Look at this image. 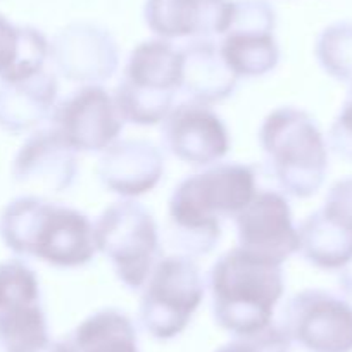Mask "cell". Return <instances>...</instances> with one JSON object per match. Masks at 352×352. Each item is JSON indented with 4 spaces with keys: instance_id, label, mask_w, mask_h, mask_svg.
Listing matches in <instances>:
<instances>
[{
    "instance_id": "6da1fadb",
    "label": "cell",
    "mask_w": 352,
    "mask_h": 352,
    "mask_svg": "<svg viewBox=\"0 0 352 352\" xmlns=\"http://www.w3.org/2000/svg\"><path fill=\"white\" fill-rule=\"evenodd\" d=\"M0 239L18 256L60 268L83 266L97 250L96 230L87 216L32 195L6 206L0 214Z\"/></svg>"
},
{
    "instance_id": "7a4b0ae2",
    "label": "cell",
    "mask_w": 352,
    "mask_h": 352,
    "mask_svg": "<svg viewBox=\"0 0 352 352\" xmlns=\"http://www.w3.org/2000/svg\"><path fill=\"white\" fill-rule=\"evenodd\" d=\"M209 282L212 314L223 330L240 338L272 327L283 296L282 264L235 247L212 266Z\"/></svg>"
},
{
    "instance_id": "3957f363",
    "label": "cell",
    "mask_w": 352,
    "mask_h": 352,
    "mask_svg": "<svg viewBox=\"0 0 352 352\" xmlns=\"http://www.w3.org/2000/svg\"><path fill=\"white\" fill-rule=\"evenodd\" d=\"M256 194V175L245 164H218L185 178L169 201L178 232L190 236V250L209 252L219 239V219L236 216Z\"/></svg>"
},
{
    "instance_id": "277c9868",
    "label": "cell",
    "mask_w": 352,
    "mask_h": 352,
    "mask_svg": "<svg viewBox=\"0 0 352 352\" xmlns=\"http://www.w3.org/2000/svg\"><path fill=\"white\" fill-rule=\"evenodd\" d=\"M261 145L280 187L294 197L318 192L328 169L324 138L304 111L276 109L261 128Z\"/></svg>"
},
{
    "instance_id": "5b68a950",
    "label": "cell",
    "mask_w": 352,
    "mask_h": 352,
    "mask_svg": "<svg viewBox=\"0 0 352 352\" xmlns=\"http://www.w3.org/2000/svg\"><path fill=\"white\" fill-rule=\"evenodd\" d=\"M180 85V50L169 40H148L131 52L114 102L124 121L155 124L171 111L173 96Z\"/></svg>"
},
{
    "instance_id": "8992f818",
    "label": "cell",
    "mask_w": 352,
    "mask_h": 352,
    "mask_svg": "<svg viewBox=\"0 0 352 352\" xmlns=\"http://www.w3.org/2000/svg\"><path fill=\"white\" fill-rule=\"evenodd\" d=\"M204 297V280L190 257L171 256L154 264L140 302V323L157 340L178 337Z\"/></svg>"
},
{
    "instance_id": "52a82bcc",
    "label": "cell",
    "mask_w": 352,
    "mask_h": 352,
    "mask_svg": "<svg viewBox=\"0 0 352 352\" xmlns=\"http://www.w3.org/2000/svg\"><path fill=\"white\" fill-rule=\"evenodd\" d=\"M0 351L69 352L49 335L35 272L21 259L0 263Z\"/></svg>"
},
{
    "instance_id": "ba28073f",
    "label": "cell",
    "mask_w": 352,
    "mask_h": 352,
    "mask_svg": "<svg viewBox=\"0 0 352 352\" xmlns=\"http://www.w3.org/2000/svg\"><path fill=\"white\" fill-rule=\"evenodd\" d=\"M94 230L97 250L109 257L118 278L128 289L144 287L159 250L154 218L137 202H116L106 209Z\"/></svg>"
},
{
    "instance_id": "9c48e42d",
    "label": "cell",
    "mask_w": 352,
    "mask_h": 352,
    "mask_svg": "<svg viewBox=\"0 0 352 352\" xmlns=\"http://www.w3.org/2000/svg\"><path fill=\"white\" fill-rule=\"evenodd\" d=\"M307 352H352V306L324 290H304L285 309L282 324Z\"/></svg>"
},
{
    "instance_id": "30bf717a",
    "label": "cell",
    "mask_w": 352,
    "mask_h": 352,
    "mask_svg": "<svg viewBox=\"0 0 352 352\" xmlns=\"http://www.w3.org/2000/svg\"><path fill=\"white\" fill-rule=\"evenodd\" d=\"M275 21V9L266 0H235L232 23L218 49L236 78L261 76L276 66Z\"/></svg>"
},
{
    "instance_id": "8fae6325",
    "label": "cell",
    "mask_w": 352,
    "mask_h": 352,
    "mask_svg": "<svg viewBox=\"0 0 352 352\" xmlns=\"http://www.w3.org/2000/svg\"><path fill=\"white\" fill-rule=\"evenodd\" d=\"M54 130L73 151H106L123 130L116 102L99 87H85L54 113Z\"/></svg>"
},
{
    "instance_id": "7c38bea8",
    "label": "cell",
    "mask_w": 352,
    "mask_h": 352,
    "mask_svg": "<svg viewBox=\"0 0 352 352\" xmlns=\"http://www.w3.org/2000/svg\"><path fill=\"white\" fill-rule=\"evenodd\" d=\"M235 218L242 249L276 264L299 250V230L289 202L278 192H256Z\"/></svg>"
},
{
    "instance_id": "4fadbf2b",
    "label": "cell",
    "mask_w": 352,
    "mask_h": 352,
    "mask_svg": "<svg viewBox=\"0 0 352 352\" xmlns=\"http://www.w3.org/2000/svg\"><path fill=\"white\" fill-rule=\"evenodd\" d=\"M162 140L173 155L194 166H209L228 152L225 124L204 104L190 102L164 118Z\"/></svg>"
},
{
    "instance_id": "5bb4252c",
    "label": "cell",
    "mask_w": 352,
    "mask_h": 352,
    "mask_svg": "<svg viewBox=\"0 0 352 352\" xmlns=\"http://www.w3.org/2000/svg\"><path fill=\"white\" fill-rule=\"evenodd\" d=\"M57 69L71 81H104L118 67V47L109 32L90 23L64 28L49 45Z\"/></svg>"
},
{
    "instance_id": "9a60e30c",
    "label": "cell",
    "mask_w": 352,
    "mask_h": 352,
    "mask_svg": "<svg viewBox=\"0 0 352 352\" xmlns=\"http://www.w3.org/2000/svg\"><path fill=\"white\" fill-rule=\"evenodd\" d=\"M235 0H147L144 18L162 40L225 35Z\"/></svg>"
},
{
    "instance_id": "2e32d148",
    "label": "cell",
    "mask_w": 352,
    "mask_h": 352,
    "mask_svg": "<svg viewBox=\"0 0 352 352\" xmlns=\"http://www.w3.org/2000/svg\"><path fill=\"white\" fill-rule=\"evenodd\" d=\"M73 148L56 130H43L32 135L19 148L12 164V175L21 184L45 185L52 192L67 188L76 176Z\"/></svg>"
},
{
    "instance_id": "e0dca14e",
    "label": "cell",
    "mask_w": 352,
    "mask_h": 352,
    "mask_svg": "<svg viewBox=\"0 0 352 352\" xmlns=\"http://www.w3.org/2000/svg\"><path fill=\"white\" fill-rule=\"evenodd\" d=\"M162 175L157 148L144 140H124L109 145L100 159V178L111 192L133 195L151 192Z\"/></svg>"
},
{
    "instance_id": "ac0fdd59",
    "label": "cell",
    "mask_w": 352,
    "mask_h": 352,
    "mask_svg": "<svg viewBox=\"0 0 352 352\" xmlns=\"http://www.w3.org/2000/svg\"><path fill=\"white\" fill-rule=\"evenodd\" d=\"M57 97L50 74L40 73L16 81H0V128L21 133L49 116Z\"/></svg>"
},
{
    "instance_id": "d6986e66",
    "label": "cell",
    "mask_w": 352,
    "mask_h": 352,
    "mask_svg": "<svg viewBox=\"0 0 352 352\" xmlns=\"http://www.w3.org/2000/svg\"><path fill=\"white\" fill-rule=\"evenodd\" d=\"M182 54V85L192 102H218L235 90L236 76L223 60L219 49L212 42H194Z\"/></svg>"
},
{
    "instance_id": "ffe728a7",
    "label": "cell",
    "mask_w": 352,
    "mask_h": 352,
    "mask_svg": "<svg viewBox=\"0 0 352 352\" xmlns=\"http://www.w3.org/2000/svg\"><path fill=\"white\" fill-rule=\"evenodd\" d=\"M49 56L45 35L33 26L14 25L0 14V81H16L43 69Z\"/></svg>"
},
{
    "instance_id": "44dd1931",
    "label": "cell",
    "mask_w": 352,
    "mask_h": 352,
    "mask_svg": "<svg viewBox=\"0 0 352 352\" xmlns=\"http://www.w3.org/2000/svg\"><path fill=\"white\" fill-rule=\"evenodd\" d=\"M69 352H140L137 330L124 313L97 311L66 340Z\"/></svg>"
},
{
    "instance_id": "7402d4cb",
    "label": "cell",
    "mask_w": 352,
    "mask_h": 352,
    "mask_svg": "<svg viewBox=\"0 0 352 352\" xmlns=\"http://www.w3.org/2000/svg\"><path fill=\"white\" fill-rule=\"evenodd\" d=\"M299 250L318 268H344L352 261V232L320 209L299 228Z\"/></svg>"
},
{
    "instance_id": "603a6c76",
    "label": "cell",
    "mask_w": 352,
    "mask_h": 352,
    "mask_svg": "<svg viewBox=\"0 0 352 352\" xmlns=\"http://www.w3.org/2000/svg\"><path fill=\"white\" fill-rule=\"evenodd\" d=\"M321 67L338 81H352V23L342 21L321 32L316 42Z\"/></svg>"
},
{
    "instance_id": "cb8c5ba5",
    "label": "cell",
    "mask_w": 352,
    "mask_h": 352,
    "mask_svg": "<svg viewBox=\"0 0 352 352\" xmlns=\"http://www.w3.org/2000/svg\"><path fill=\"white\" fill-rule=\"evenodd\" d=\"M292 342L282 327H268L252 337H240L221 345L216 352H290Z\"/></svg>"
},
{
    "instance_id": "d4e9b609",
    "label": "cell",
    "mask_w": 352,
    "mask_h": 352,
    "mask_svg": "<svg viewBox=\"0 0 352 352\" xmlns=\"http://www.w3.org/2000/svg\"><path fill=\"white\" fill-rule=\"evenodd\" d=\"M321 211L352 232V176L338 180L330 188Z\"/></svg>"
},
{
    "instance_id": "484cf974",
    "label": "cell",
    "mask_w": 352,
    "mask_h": 352,
    "mask_svg": "<svg viewBox=\"0 0 352 352\" xmlns=\"http://www.w3.org/2000/svg\"><path fill=\"white\" fill-rule=\"evenodd\" d=\"M330 147L337 152L340 157L352 161V81L349 88L347 99L335 120L333 126L330 130Z\"/></svg>"
}]
</instances>
